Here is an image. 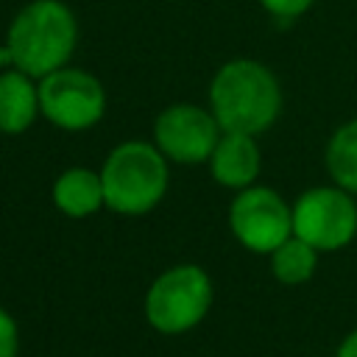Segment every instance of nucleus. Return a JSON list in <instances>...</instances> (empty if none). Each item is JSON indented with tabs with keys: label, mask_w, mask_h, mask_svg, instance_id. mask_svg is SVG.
<instances>
[{
	"label": "nucleus",
	"mask_w": 357,
	"mask_h": 357,
	"mask_svg": "<svg viewBox=\"0 0 357 357\" xmlns=\"http://www.w3.org/2000/svg\"><path fill=\"white\" fill-rule=\"evenodd\" d=\"M39 114V86L22 70L0 73V131L22 134Z\"/></svg>",
	"instance_id": "nucleus-10"
},
{
	"label": "nucleus",
	"mask_w": 357,
	"mask_h": 357,
	"mask_svg": "<svg viewBox=\"0 0 357 357\" xmlns=\"http://www.w3.org/2000/svg\"><path fill=\"white\" fill-rule=\"evenodd\" d=\"M78 42V22L61 0H31L8 25L6 47L11 67L31 78H45L67 67Z\"/></svg>",
	"instance_id": "nucleus-2"
},
{
	"label": "nucleus",
	"mask_w": 357,
	"mask_h": 357,
	"mask_svg": "<svg viewBox=\"0 0 357 357\" xmlns=\"http://www.w3.org/2000/svg\"><path fill=\"white\" fill-rule=\"evenodd\" d=\"M276 20H293V17H298V14H304L310 6H312V0H259Z\"/></svg>",
	"instance_id": "nucleus-14"
},
{
	"label": "nucleus",
	"mask_w": 357,
	"mask_h": 357,
	"mask_svg": "<svg viewBox=\"0 0 357 357\" xmlns=\"http://www.w3.org/2000/svg\"><path fill=\"white\" fill-rule=\"evenodd\" d=\"M100 181L109 209L120 215H145L167 192V159L156 145L131 139L106 156Z\"/></svg>",
	"instance_id": "nucleus-3"
},
{
	"label": "nucleus",
	"mask_w": 357,
	"mask_h": 357,
	"mask_svg": "<svg viewBox=\"0 0 357 357\" xmlns=\"http://www.w3.org/2000/svg\"><path fill=\"white\" fill-rule=\"evenodd\" d=\"M229 226L248 251L271 254L293 237V209L271 187L251 184L231 201Z\"/></svg>",
	"instance_id": "nucleus-7"
},
{
	"label": "nucleus",
	"mask_w": 357,
	"mask_h": 357,
	"mask_svg": "<svg viewBox=\"0 0 357 357\" xmlns=\"http://www.w3.org/2000/svg\"><path fill=\"white\" fill-rule=\"evenodd\" d=\"M220 134L223 131L215 114L201 106H190V103L167 106L153 123L156 148L162 151L165 159H173L181 165L209 162Z\"/></svg>",
	"instance_id": "nucleus-8"
},
{
	"label": "nucleus",
	"mask_w": 357,
	"mask_h": 357,
	"mask_svg": "<svg viewBox=\"0 0 357 357\" xmlns=\"http://www.w3.org/2000/svg\"><path fill=\"white\" fill-rule=\"evenodd\" d=\"M318 251L301 237H287L276 251H271V271L284 284H301L315 273Z\"/></svg>",
	"instance_id": "nucleus-13"
},
{
	"label": "nucleus",
	"mask_w": 357,
	"mask_h": 357,
	"mask_svg": "<svg viewBox=\"0 0 357 357\" xmlns=\"http://www.w3.org/2000/svg\"><path fill=\"white\" fill-rule=\"evenodd\" d=\"M0 357H17V324L0 307Z\"/></svg>",
	"instance_id": "nucleus-15"
},
{
	"label": "nucleus",
	"mask_w": 357,
	"mask_h": 357,
	"mask_svg": "<svg viewBox=\"0 0 357 357\" xmlns=\"http://www.w3.org/2000/svg\"><path fill=\"white\" fill-rule=\"evenodd\" d=\"M212 178L229 190H245L254 184L259 173V148L251 134L223 131L212 156H209Z\"/></svg>",
	"instance_id": "nucleus-9"
},
{
	"label": "nucleus",
	"mask_w": 357,
	"mask_h": 357,
	"mask_svg": "<svg viewBox=\"0 0 357 357\" xmlns=\"http://www.w3.org/2000/svg\"><path fill=\"white\" fill-rule=\"evenodd\" d=\"M337 357H357V332H351V335H349V337L340 343Z\"/></svg>",
	"instance_id": "nucleus-16"
},
{
	"label": "nucleus",
	"mask_w": 357,
	"mask_h": 357,
	"mask_svg": "<svg viewBox=\"0 0 357 357\" xmlns=\"http://www.w3.org/2000/svg\"><path fill=\"white\" fill-rule=\"evenodd\" d=\"M293 234L315 251H337L357 234V204L351 192L335 187H312L293 206Z\"/></svg>",
	"instance_id": "nucleus-5"
},
{
	"label": "nucleus",
	"mask_w": 357,
	"mask_h": 357,
	"mask_svg": "<svg viewBox=\"0 0 357 357\" xmlns=\"http://www.w3.org/2000/svg\"><path fill=\"white\" fill-rule=\"evenodd\" d=\"M106 109L100 81L78 67H61L39 78V112L64 131L92 128Z\"/></svg>",
	"instance_id": "nucleus-6"
},
{
	"label": "nucleus",
	"mask_w": 357,
	"mask_h": 357,
	"mask_svg": "<svg viewBox=\"0 0 357 357\" xmlns=\"http://www.w3.org/2000/svg\"><path fill=\"white\" fill-rule=\"evenodd\" d=\"M209 103L220 131L254 137L276 123L282 89L265 64L254 59H234L215 73L209 84Z\"/></svg>",
	"instance_id": "nucleus-1"
},
{
	"label": "nucleus",
	"mask_w": 357,
	"mask_h": 357,
	"mask_svg": "<svg viewBox=\"0 0 357 357\" xmlns=\"http://www.w3.org/2000/svg\"><path fill=\"white\" fill-rule=\"evenodd\" d=\"M326 170L346 192H357V120L343 123L326 145Z\"/></svg>",
	"instance_id": "nucleus-12"
},
{
	"label": "nucleus",
	"mask_w": 357,
	"mask_h": 357,
	"mask_svg": "<svg viewBox=\"0 0 357 357\" xmlns=\"http://www.w3.org/2000/svg\"><path fill=\"white\" fill-rule=\"evenodd\" d=\"M212 304V282L198 265H176L165 271L145 296V315L153 329L178 335L201 324Z\"/></svg>",
	"instance_id": "nucleus-4"
},
{
	"label": "nucleus",
	"mask_w": 357,
	"mask_h": 357,
	"mask_svg": "<svg viewBox=\"0 0 357 357\" xmlns=\"http://www.w3.org/2000/svg\"><path fill=\"white\" fill-rule=\"evenodd\" d=\"M53 204L67 218H86V215L98 212L106 204L100 173H95L89 167L64 170L53 184Z\"/></svg>",
	"instance_id": "nucleus-11"
}]
</instances>
